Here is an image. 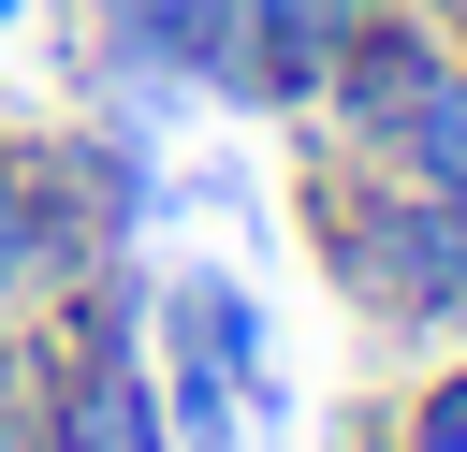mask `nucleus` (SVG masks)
Returning a JSON list of instances; mask_svg holds the SVG:
<instances>
[{"instance_id": "nucleus-1", "label": "nucleus", "mask_w": 467, "mask_h": 452, "mask_svg": "<svg viewBox=\"0 0 467 452\" xmlns=\"http://www.w3.org/2000/svg\"><path fill=\"white\" fill-rule=\"evenodd\" d=\"M292 233H306L321 292L365 335H452V306H467V204L409 190L394 160H350V146L292 131Z\"/></svg>"}, {"instance_id": "nucleus-2", "label": "nucleus", "mask_w": 467, "mask_h": 452, "mask_svg": "<svg viewBox=\"0 0 467 452\" xmlns=\"http://www.w3.org/2000/svg\"><path fill=\"white\" fill-rule=\"evenodd\" d=\"M350 29H365V0H234V44H219V87H204V102H234V117H306Z\"/></svg>"}, {"instance_id": "nucleus-3", "label": "nucleus", "mask_w": 467, "mask_h": 452, "mask_svg": "<svg viewBox=\"0 0 467 452\" xmlns=\"http://www.w3.org/2000/svg\"><path fill=\"white\" fill-rule=\"evenodd\" d=\"M146 350H190V365H219L248 408H277V350H263V292L234 277V262H161L146 277Z\"/></svg>"}, {"instance_id": "nucleus-4", "label": "nucleus", "mask_w": 467, "mask_h": 452, "mask_svg": "<svg viewBox=\"0 0 467 452\" xmlns=\"http://www.w3.org/2000/svg\"><path fill=\"white\" fill-rule=\"evenodd\" d=\"M15 350H29V335H15ZM29 394H44V437H29V452H175L146 350H88V365H44V350H29Z\"/></svg>"}, {"instance_id": "nucleus-5", "label": "nucleus", "mask_w": 467, "mask_h": 452, "mask_svg": "<svg viewBox=\"0 0 467 452\" xmlns=\"http://www.w3.org/2000/svg\"><path fill=\"white\" fill-rule=\"evenodd\" d=\"M409 190H438V204H467V29H452V58L409 87V117H394V146H379Z\"/></svg>"}, {"instance_id": "nucleus-6", "label": "nucleus", "mask_w": 467, "mask_h": 452, "mask_svg": "<svg viewBox=\"0 0 467 452\" xmlns=\"http://www.w3.org/2000/svg\"><path fill=\"white\" fill-rule=\"evenodd\" d=\"M44 292V117H0V321Z\"/></svg>"}, {"instance_id": "nucleus-7", "label": "nucleus", "mask_w": 467, "mask_h": 452, "mask_svg": "<svg viewBox=\"0 0 467 452\" xmlns=\"http://www.w3.org/2000/svg\"><path fill=\"white\" fill-rule=\"evenodd\" d=\"M379 408H394V452H467V335H438V365Z\"/></svg>"}, {"instance_id": "nucleus-8", "label": "nucleus", "mask_w": 467, "mask_h": 452, "mask_svg": "<svg viewBox=\"0 0 467 452\" xmlns=\"http://www.w3.org/2000/svg\"><path fill=\"white\" fill-rule=\"evenodd\" d=\"M44 437V394H29V350H15V321H0V452H29Z\"/></svg>"}, {"instance_id": "nucleus-9", "label": "nucleus", "mask_w": 467, "mask_h": 452, "mask_svg": "<svg viewBox=\"0 0 467 452\" xmlns=\"http://www.w3.org/2000/svg\"><path fill=\"white\" fill-rule=\"evenodd\" d=\"M336 452H394V408H350V423H336Z\"/></svg>"}, {"instance_id": "nucleus-10", "label": "nucleus", "mask_w": 467, "mask_h": 452, "mask_svg": "<svg viewBox=\"0 0 467 452\" xmlns=\"http://www.w3.org/2000/svg\"><path fill=\"white\" fill-rule=\"evenodd\" d=\"M0 29H44V0H0Z\"/></svg>"}, {"instance_id": "nucleus-11", "label": "nucleus", "mask_w": 467, "mask_h": 452, "mask_svg": "<svg viewBox=\"0 0 467 452\" xmlns=\"http://www.w3.org/2000/svg\"><path fill=\"white\" fill-rule=\"evenodd\" d=\"M423 15H452V29H467V0H423Z\"/></svg>"}, {"instance_id": "nucleus-12", "label": "nucleus", "mask_w": 467, "mask_h": 452, "mask_svg": "<svg viewBox=\"0 0 467 452\" xmlns=\"http://www.w3.org/2000/svg\"><path fill=\"white\" fill-rule=\"evenodd\" d=\"M452 335H467V321H452Z\"/></svg>"}]
</instances>
